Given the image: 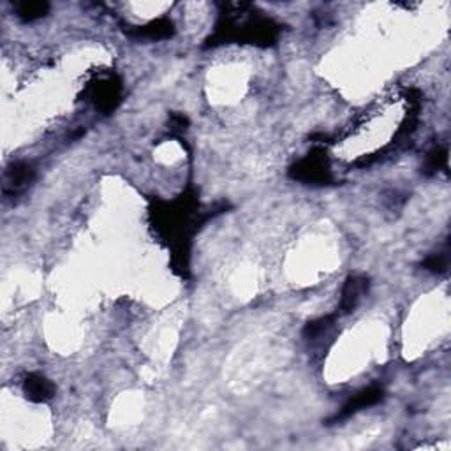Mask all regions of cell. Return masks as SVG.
Here are the masks:
<instances>
[{"label": "cell", "mask_w": 451, "mask_h": 451, "mask_svg": "<svg viewBox=\"0 0 451 451\" xmlns=\"http://www.w3.org/2000/svg\"><path fill=\"white\" fill-rule=\"evenodd\" d=\"M291 176L305 183H328L332 180V171L325 159L309 155L293 166Z\"/></svg>", "instance_id": "6da1fadb"}, {"label": "cell", "mask_w": 451, "mask_h": 451, "mask_svg": "<svg viewBox=\"0 0 451 451\" xmlns=\"http://www.w3.org/2000/svg\"><path fill=\"white\" fill-rule=\"evenodd\" d=\"M171 125H173V129H175V131H183V129H185V125H187V119H185V116H182V115H173L171 116Z\"/></svg>", "instance_id": "8fae6325"}, {"label": "cell", "mask_w": 451, "mask_h": 451, "mask_svg": "<svg viewBox=\"0 0 451 451\" xmlns=\"http://www.w3.org/2000/svg\"><path fill=\"white\" fill-rule=\"evenodd\" d=\"M383 395L384 392L383 388H379V386H370V388H365L363 392L351 397V399L344 404L342 409L333 416L332 422H340V420H346V418H349L351 414L358 413V411L367 409V407L370 406H376L377 402L383 400Z\"/></svg>", "instance_id": "7a4b0ae2"}, {"label": "cell", "mask_w": 451, "mask_h": 451, "mask_svg": "<svg viewBox=\"0 0 451 451\" xmlns=\"http://www.w3.org/2000/svg\"><path fill=\"white\" fill-rule=\"evenodd\" d=\"M369 289V280L365 277L354 275L349 277L342 289V298H340V312L349 314L356 309L362 296L365 295Z\"/></svg>", "instance_id": "3957f363"}, {"label": "cell", "mask_w": 451, "mask_h": 451, "mask_svg": "<svg viewBox=\"0 0 451 451\" xmlns=\"http://www.w3.org/2000/svg\"><path fill=\"white\" fill-rule=\"evenodd\" d=\"M46 9H48V6L43 4V2H25V4L18 6V16H22L23 20L41 18Z\"/></svg>", "instance_id": "ba28073f"}, {"label": "cell", "mask_w": 451, "mask_h": 451, "mask_svg": "<svg viewBox=\"0 0 451 451\" xmlns=\"http://www.w3.org/2000/svg\"><path fill=\"white\" fill-rule=\"evenodd\" d=\"M23 390H25L26 397H29L32 402H46V400L52 399L53 393H55V386H53L52 381L39 376V374H30L25 379Z\"/></svg>", "instance_id": "277c9868"}, {"label": "cell", "mask_w": 451, "mask_h": 451, "mask_svg": "<svg viewBox=\"0 0 451 451\" xmlns=\"http://www.w3.org/2000/svg\"><path fill=\"white\" fill-rule=\"evenodd\" d=\"M32 176H34V171L30 168L29 165H20L13 166L11 171L8 173V182H6V190L11 189L15 194L22 192V190L26 189L30 182H32Z\"/></svg>", "instance_id": "8992f818"}, {"label": "cell", "mask_w": 451, "mask_h": 451, "mask_svg": "<svg viewBox=\"0 0 451 451\" xmlns=\"http://www.w3.org/2000/svg\"><path fill=\"white\" fill-rule=\"evenodd\" d=\"M425 268L430 272L443 273L448 270V256L446 254H434L425 261Z\"/></svg>", "instance_id": "9c48e42d"}, {"label": "cell", "mask_w": 451, "mask_h": 451, "mask_svg": "<svg viewBox=\"0 0 451 451\" xmlns=\"http://www.w3.org/2000/svg\"><path fill=\"white\" fill-rule=\"evenodd\" d=\"M173 23L169 20H157V22L148 23L146 26L138 30V36L148 39H166L173 36Z\"/></svg>", "instance_id": "52a82bcc"}, {"label": "cell", "mask_w": 451, "mask_h": 451, "mask_svg": "<svg viewBox=\"0 0 451 451\" xmlns=\"http://www.w3.org/2000/svg\"><path fill=\"white\" fill-rule=\"evenodd\" d=\"M444 162H446V150H434V152L429 153V159H427V169L430 173L437 171Z\"/></svg>", "instance_id": "30bf717a"}, {"label": "cell", "mask_w": 451, "mask_h": 451, "mask_svg": "<svg viewBox=\"0 0 451 451\" xmlns=\"http://www.w3.org/2000/svg\"><path fill=\"white\" fill-rule=\"evenodd\" d=\"M120 99V86L113 85V82H102L95 86L93 92V101L98 105V108H101L102 112H109L116 106Z\"/></svg>", "instance_id": "5b68a950"}]
</instances>
